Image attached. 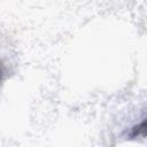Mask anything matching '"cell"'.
I'll list each match as a JSON object with an SVG mask.
<instances>
[{
    "mask_svg": "<svg viewBox=\"0 0 147 147\" xmlns=\"http://www.w3.org/2000/svg\"><path fill=\"white\" fill-rule=\"evenodd\" d=\"M132 138H137V137H147V119H145L144 122H141L140 124H138L137 126H134L132 129V132L130 134Z\"/></svg>",
    "mask_w": 147,
    "mask_h": 147,
    "instance_id": "cell-1",
    "label": "cell"
}]
</instances>
